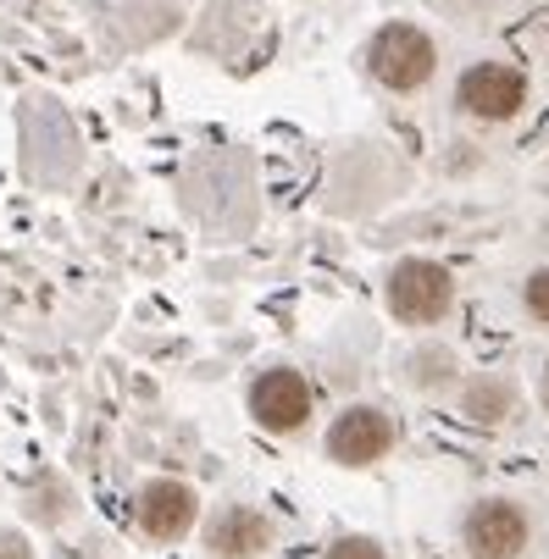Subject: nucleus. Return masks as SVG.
Masks as SVG:
<instances>
[{
	"mask_svg": "<svg viewBox=\"0 0 549 559\" xmlns=\"http://www.w3.org/2000/svg\"><path fill=\"white\" fill-rule=\"evenodd\" d=\"M455 100L472 111V117H483V122H511V117L527 106V78H522L516 67L483 61V67H472V72L460 78Z\"/></svg>",
	"mask_w": 549,
	"mask_h": 559,
	"instance_id": "7ed1b4c3",
	"label": "nucleus"
},
{
	"mask_svg": "<svg viewBox=\"0 0 549 559\" xmlns=\"http://www.w3.org/2000/svg\"><path fill=\"white\" fill-rule=\"evenodd\" d=\"M527 310H533L538 322L549 328V266H538V272L527 277Z\"/></svg>",
	"mask_w": 549,
	"mask_h": 559,
	"instance_id": "f8f14e48",
	"label": "nucleus"
},
{
	"mask_svg": "<svg viewBox=\"0 0 549 559\" xmlns=\"http://www.w3.org/2000/svg\"><path fill=\"white\" fill-rule=\"evenodd\" d=\"M538 399H544V411H549V366H544V377H538Z\"/></svg>",
	"mask_w": 549,
	"mask_h": 559,
	"instance_id": "4468645a",
	"label": "nucleus"
},
{
	"mask_svg": "<svg viewBox=\"0 0 549 559\" xmlns=\"http://www.w3.org/2000/svg\"><path fill=\"white\" fill-rule=\"evenodd\" d=\"M328 559H388V554H383L377 537H339V543L328 548Z\"/></svg>",
	"mask_w": 549,
	"mask_h": 559,
	"instance_id": "9b49d317",
	"label": "nucleus"
},
{
	"mask_svg": "<svg viewBox=\"0 0 549 559\" xmlns=\"http://www.w3.org/2000/svg\"><path fill=\"white\" fill-rule=\"evenodd\" d=\"M388 449H395V421H388L377 405H350L328 427V454L339 465H377Z\"/></svg>",
	"mask_w": 549,
	"mask_h": 559,
	"instance_id": "423d86ee",
	"label": "nucleus"
},
{
	"mask_svg": "<svg viewBox=\"0 0 549 559\" xmlns=\"http://www.w3.org/2000/svg\"><path fill=\"white\" fill-rule=\"evenodd\" d=\"M0 559H34L28 537L23 532H0Z\"/></svg>",
	"mask_w": 549,
	"mask_h": 559,
	"instance_id": "ddd939ff",
	"label": "nucleus"
},
{
	"mask_svg": "<svg viewBox=\"0 0 549 559\" xmlns=\"http://www.w3.org/2000/svg\"><path fill=\"white\" fill-rule=\"evenodd\" d=\"M455 299V283L439 261H400L388 272V310L400 316V322H439Z\"/></svg>",
	"mask_w": 549,
	"mask_h": 559,
	"instance_id": "f03ea898",
	"label": "nucleus"
},
{
	"mask_svg": "<svg viewBox=\"0 0 549 559\" xmlns=\"http://www.w3.org/2000/svg\"><path fill=\"white\" fill-rule=\"evenodd\" d=\"M250 416L267 432H300L311 421V388H305V377L289 371V366L261 371L256 388H250Z\"/></svg>",
	"mask_w": 549,
	"mask_h": 559,
	"instance_id": "39448f33",
	"label": "nucleus"
},
{
	"mask_svg": "<svg viewBox=\"0 0 549 559\" xmlns=\"http://www.w3.org/2000/svg\"><path fill=\"white\" fill-rule=\"evenodd\" d=\"M460 411L472 421H483V427H494V421H505L516 411V393H511L505 377H472L460 388Z\"/></svg>",
	"mask_w": 549,
	"mask_h": 559,
	"instance_id": "1a4fd4ad",
	"label": "nucleus"
},
{
	"mask_svg": "<svg viewBox=\"0 0 549 559\" xmlns=\"http://www.w3.org/2000/svg\"><path fill=\"white\" fill-rule=\"evenodd\" d=\"M366 61H372V72H377V84H388V90H422L428 78H433V67H439L433 39H428L422 28H411V23H388V28L372 39Z\"/></svg>",
	"mask_w": 549,
	"mask_h": 559,
	"instance_id": "f257e3e1",
	"label": "nucleus"
},
{
	"mask_svg": "<svg viewBox=\"0 0 549 559\" xmlns=\"http://www.w3.org/2000/svg\"><path fill=\"white\" fill-rule=\"evenodd\" d=\"M272 548V521L250 504H227L206 526V554L211 559H261Z\"/></svg>",
	"mask_w": 549,
	"mask_h": 559,
	"instance_id": "6e6552de",
	"label": "nucleus"
},
{
	"mask_svg": "<svg viewBox=\"0 0 549 559\" xmlns=\"http://www.w3.org/2000/svg\"><path fill=\"white\" fill-rule=\"evenodd\" d=\"M527 515L511 499H483L466 515V554L472 559H516L527 548Z\"/></svg>",
	"mask_w": 549,
	"mask_h": 559,
	"instance_id": "20e7f679",
	"label": "nucleus"
},
{
	"mask_svg": "<svg viewBox=\"0 0 549 559\" xmlns=\"http://www.w3.org/2000/svg\"><path fill=\"white\" fill-rule=\"evenodd\" d=\"M133 515H139L144 537H155V543H178V537L195 526L200 499H195V488H184V483H173V476H162V483H144V488H139Z\"/></svg>",
	"mask_w": 549,
	"mask_h": 559,
	"instance_id": "0eeeda50",
	"label": "nucleus"
},
{
	"mask_svg": "<svg viewBox=\"0 0 549 559\" xmlns=\"http://www.w3.org/2000/svg\"><path fill=\"white\" fill-rule=\"evenodd\" d=\"M449 371H455L449 349H417L411 355V382H422V388H444Z\"/></svg>",
	"mask_w": 549,
	"mask_h": 559,
	"instance_id": "9d476101",
	"label": "nucleus"
}]
</instances>
